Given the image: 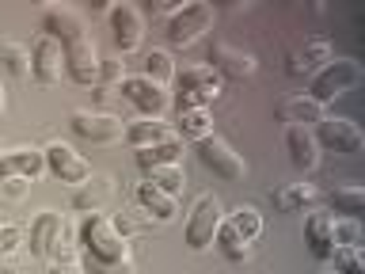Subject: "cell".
I'll return each instance as SVG.
<instances>
[{
  "instance_id": "6da1fadb",
  "label": "cell",
  "mask_w": 365,
  "mask_h": 274,
  "mask_svg": "<svg viewBox=\"0 0 365 274\" xmlns=\"http://www.w3.org/2000/svg\"><path fill=\"white\" fill-rule=\"evenodd\" d=\"M80 244H84V267L91 274H133L125 263V236L107 217H88L80 225Z\"/></svg>"
},
{
  "instance_id": "7a4b0ae2",
  "label": "cell",
  "mask_w": 365,
  "mask_h": 274,
  "mask_svg": "<svg viewBox=\"0 0 365 274\" xmlns=\"http://www.w3.org/2000/svg\"><path fill=\"white\" fill-rule=\"evenodd\" d=\"M259 233H262V213L255 210V206H240L236 213H228L221 221L213 244L221 248L228 259H244L247 248H251V240H255Z\"/></svg>"
},
{
  "instance_id": "3957f363",
  "label": "cell",
  "mask_w": 365,
  "mask_h": 274,
  "mask_svg": "<svg viewBox=\"0 0 365 274\" xmlns=\"http://www.w3.org/2000/svg\"><path fill=\"white\" fill-rule=\"evenodd\" d=\"M213 27V4H182L175 16L168 19V42L179 46V50H187L202 39L205 31Z\"/></svg>"
},
{
  "instance_id": "277c9868",
  "label": "cell",
  "mask_w": 365,
  "mask_h": 274,
  "mask_svg": "<svg viewBox=\"0 0 365 274\" xmlns=\"http://www.w3.org/2000/svg\"><path fill=\"white\" fill-rule=\"evenodd\" d=\"M194 153H198L205 171H213V176H221V179H244L247 176V164L240 160V153L217 133L202 137V141L194 145Z\"/></svg>"
},
{
  "instance_id": "5b68a950",
  "label": "cell",
  "mask_w": 365,
  "mask_h": 274,
  "mask_svg": "<svg viewBox=\"0 0 365 274\" xmlns=\"http://www.w3.org/2000/svg\"><path fill=\"white\" fill-rule=\"evenodd\" d=\"M361 80V68H358V61H350V57H335V61H327L319 73L312 76V96L316 103H327V99H335V96H342L346 88H354Z\"/></svg>"
},
{
  "instance_id": "8992f818",
  "label": "cell",
  "mask_w": 365,
  "mask_h": 274,
  "mask_svg": "<svg viewBox=\"0 0 365 274\" xmlns=\"http://www.w3.org/2000/svg\"><path fill=\"white\" fill-rule=\"evenodd\" d=\"M225 213H221V202L213 198V194H198V202H194L190 210V221H187V244L194 251L210 248L217 240V228H221Z\"/></svg>"
},
{
  "instance_id": "52a82bcc",
  "label": "cell",
  "mask_w": 365,
  "mask_h": 274,
  "mask_svg": "<svg viewBox=\"0 0 365 274\" xmlns=\"http://www.w3.org/2000/svg\"><path fill=\"white\" fill-rule=\"evenodd\" d=\"M327 61H331V42L324 39V34H312V39H304L297 50H289V57H285V73H289L293 80H312Z\"/></svg>"
},
{
  "instance_id": "ba28073f",
  "label": "cell",
  "mask_w": 365,
  "mask_h": 274,
  "mask_svg": "<svg viewBox=\"0 0 365 274\" xmlns=\"http://www.w3.org/2000/svg\"><path fill=\"white\" fill-rule=\"evenodd\" d=\"M61 73H65V46L50 34H38L31 46V76L42 80V84H57Z\"/></svg>"
},
{
  "instance_id": "9c48e42d",
  "label": "cell",
  "mask_w": 365,
  "mask_h": 274,
  "mask_svg": "<svg viewBox=\"0 0 365 274\" xmlns=\"http://www.w3.org/2000/svg\"><path fill=\"white\" fill-rule=\"evenodd\" d=\"M99 50H96V42L88 39V34H80V39L73 42H65V68H68V76L76 80V84H96L99 80Z\"/></svg>"
},
{
  "instance_id": "30bf717a",
  "label": "cell",
  "mask_w": 365,
  "mask_h": 274,
  "mask_svg": "<svg viewBox=\"0 0 365 274\" xmlns=\"http://www.w3.org/2000/svg\"><path fill=\"white\" fill-rule=\"evenodd\" d=\"M73 130L84 137V141H118V137H125V126L114 118V114H107V111H88V107H80V111H73Z\"/></svg>"
},
{
  "instance_id": "8fae6325",
  "label": "cell",
  "mask_w": 365,
  "mask_h": 274,
  "mask_svg": "<svg viewBox=\"0 0 365 274\" xmlns=\"http://www.w3.org/2000/svg\"><path fill=\"white\" fill-rule=\"evenodd\" d=\"M312 137H319L327 148L346 153V156H354V153H361V148H365V137L358 130V122H350V118H319Z\"/></svg>"
},
{
  "instance_id": "7c38bea8",
  "label": "cell",
  "mask_w": 365,
  "mask_h": 274,
  "mask_svg": "<svg viewBox=\"0 0 365 274\" xmlns=\"http://www.w3.org/2000/svg\"><path fill=\"white\" fill-rule=\"evenodd\" d=\"M46 171H50L53 179H61V183H84L91 176V168H88V160L76 153L73 145H61V141H53L50 148H46Z\"/></svg>"
},
{
  "instance_id": "4fadbf2b",
  "label": "cell",
  "mask_w": 365,
  "mask_h": 274,
  "mask_svg": "<svg viewBox=\"0 0 365 274\" xmlns=\"http://www.w3.org/2000/svg\"><path fill=\"white\" fill-rule=\"evenodd\" d=\"M110 31H114V46L122 54H133L145 39V19L133 4H114L110 8Z\"/></svg>"
},
{
  "instance_id": "5bb4252c",
  "label": "cell",
  "mask_w": 365,
  "mask_h": 274,
  "mask_svg": "<svg viewBox=\"0 0 365 274\" xmlns=\"http://www.w3.org/2000/svg\"><path fill=\"white\" fill-rule=\"evenodd\" d=\"M122 99H130L137 111H145L148 118H160V111L168 107V91L153 84V80H145V76H130V80H122Z\"/></svg>"
},
{
  "instance_id": "9a60e30c",
  "label": "cell",
  "mask_w": 365,
  "mask_h": 274,
  "mask_svg": "<svg viewBox=\"0 0 365 274\" xmlns=\"http://www.w3.org/2000/svg\"><path fill=\"white\" fill-rule=\"evenodd\" d=\"M210 61L217 73H228V76H236V80H244V76H255V54L251 50H240V46L232 42H213V50H210Z\"/></svg>"
},
{
  "instance_id": "2e32d148",
  "label": "cell",
  "mask_w": 365,
  "mask_h": 274,
  "mask_svg": "<svg viewBox=\"0 0 365 274\" xmlns=\"http://www.w3.org/2000/svg\"><path fill=\"white\" fill-rule=\"evenodd\" d=\"M285 148H289V160H293V168H301V171H312V168L319 164L316 137H312V130H304V126H285Z\"/></svg>"
},
{
  "instance_id": "e0dca14e",
  "label": "cell",
  "mask_w": 365,
  "mask_h": 274,
  "mask_svg": "<svg viewBox=\"0 0 365 274\" xmlns=\"http://www.w3.org/2000/svg\"><path fill=\"white\" fill-rule=\"evenodd\" d=\"M331 225H335L331 213H308V221H304V244H308V251H312L316 259H331V251H335Z\"/></svg>"
},
{
  "instance_id": "ac0fdd59",
  "label": "cell",
  "mask_w": 365,
  "mask_h": 274,
  "mask_svg": "<svg viewBox=\"0 0 365 274\" xmlns=\"http://www.w3.org/2000/svg\"><path fill=\"white\" fill-rule=\"evenodd\" d=\"M179 88L198 91V96H205L210 103H217V99L225 96V80H221V73H217L213 65H194V68H187V73L179 76Z\"/></svg>"
},
{
  "instance_id": "d6986e66",
  "label": "cell",
  "mask_w": 365,
  "mask_h": 274,
  "mask_svg": "<svg viewBox=\"0 0 365 274\" xmlns=\"http://www.w3.org/2000/svg\"><path fill=\"white\" fill-rule=\"evenodd\" d=\"M278 118L285 126H304L308 130L312 122L324 118V103H316L312 96H289V99L278 103Z\"/></svg>"
},
{
  "instance_id": "ffe728a7",
  "label": "cell",
  "mask_w": 365,
  "mask_h": 274,
  "mask_svg": "<svg viewBox=\"0 0 365 274\" xmlns=\"http://www.w3.org/2000/svg\"><path fill=\"white\" fill-rule=\"evenodd\" d=\"M65 228H61V217L57 213H38V221L31 225V251L38 259H50V251L61 244Z\"/></svg>"
},
{
  "instance_id": "44dd1931",
  "label": "cell",
  "mask_w": 365,
  "mask_h": 274,
  "mask_svg": "<svg viewBox=\"0 0 365 274\" xmlns=\"http://www.w3.org/2000/svg\"><path fill=\"white\" fill-rule=\"evenodd\" d=\"M270 198H274V210H304V206L312 210V206L324 202V191L312 187V183H285Z\"/></svg>"
},
{
  "instance_id": "7402d4cb",
  "label": "cell",
  "mask_w": 365,
  "mask_h": 274,
  "mask_svg": "<svg viewBox=\"0 0 365 274\" xmlns=\"http://www.w3.org/2000/svg\"><path fill=\"white\" fill-rule=\"evenodd\" d=\"M46 171V156L34 153V148H19V153H8L0 156V179H11V176H23V179H34Z\"/></svg>"
},
{
  "instance_id": "603a6c76",
  "label": "cell",
  "mask_w": 365,
  "mask_h": 274,
  "mask_svg": "<svg viewBox=\"0 0 365 274\" xmlns=\"http://www.w3.org/2000/svg\"><path fill=\"white\" fill-rule=\"evenodd\" d=\"M42 31L50 34V39H57V42H73V39H80L84 34V23H80L68 8H46V16H42Z\"/></svg>"
},
{
  "instance_id": "cb8c5ba5",
  "label": "cell",
  "mask_w": 365,
  "mask_h": 274,
  "mask_svg": "<svg viewBox=\"0 0 365 274\" xmlns=\"http://www.w3.org/2000/svg\"><path fill=\"white\" fill-rule=\"evenodd\" d=\"M125 141H130L133 148H153V145L175 141V137H171V126L168 122L145 118V122H130V126H125Z\"/></svg>"
},
{
  "instance_id": "d4e9b609",
  "label": "cell",
  "mask_w": 365,
  "mask_h": 274,
  "mask_svg": "<svg viewBox=\"0 0 365 274\" xmlns=\"http://www.w3.org/2000/svg\"><path fill=\"white\" fill-rule=\"evenodd\" d=\"M137 202H141V210L148 217H156V221H171V217H175V198L164 194L160 187H153V183H141V187H137Z\"/></svg>"
},
{
  "instance_id": "484cf974",
  "label": "cell",
  "mask_w": 365,
  "mask_h": 274,
  "mask_svg": "<svg viewBox=\"0 0 365 274\" xmlns=\"http://www.w3.org/2000/svg\"><path fill=\"white\" fill-rule=\"evenodd\" d=\"M0 65L8 68L11 76H31V50L16 39H0Z\"/></svg>"
},
{
  "instance_id": "4316f807",
  "label": "cell",
  "mask_w": 365,
  "mask_h": 274,
  "mask_svg": "<svg viewBox=\"0 0 365 274\" xmlns=\"http://www.w3.org/2000/svg\"><path fill=\"white\" fill-rule=\"evenodd\" d=\"M88 179H91V183L73 198L76 210H99V206L110 198V191H114V179H110V176H88Z\"/></svg>"
},
{
  "instance_id": "83f0119b",
  "label": "cell",
  "mask_w": 365,
  "mask_h": 274,
  "mask_svg": "<svg viewBox=\"0 0 365 274\" xmlns=\"http://www.w3.org/2000/svg\"><path fill=\"white\" fill-rule=\"evenodd\" d=\"M179 133H182V137H194V141L210 137V133H213V114L205 111V107L179 111Z\"/></svg>"
},
{
  "instance_id": "f1b7e54d",
  "label": "cell",
  "mask_w": 365,
  "mask_h": 274,
  "mask_svg": "<svg viewBox=\"0 0 365 274\" xmlns=\"http://www.w3.org/2000/svg\"><path fill=\"white\" fill-rule=\"evenodd\" d=\"M179 141H164V145H153V148H137V164L145 171L148 168H160V164H179Z\"/></svg>"
},
{
  "instance_id": "f546056e",
  "label": "cell",
  "mask_w": 365,
  "mask_h": 274,
  "mask_svg": "<svg viewBox=\"0 0 365 274\" xmlns=\"http://www.w3.org/2000/svg\"><path fill=\"white\" fill-rule=\"evenodd\" d=\"M327 202L335 206V210H342L346 217H354V213L365 210V191L358 187V183H350V187H335L327 194Z\"/></svg>"
},
{
  "instance_id": "4dcf8cb0",
  "label": "cell",
  "mask_w": 365,
  "mask_h": 274,
  "mask_svg": "<svg viewBox=\"0 0 365 274\" xmlns=\"http://www.w3.org/2000/svg\"><path fill=\"white\" fill-rule=\"evenodd\" d=\"M148 183L175 198V191H179L187 179H182V168H179V164H160V168H148Z\"/></svg>"
},
{
  "instance_id": "1f68e13d",
  "label": "cell",
  "mask_w": 365,
  "mask_h": 274,
  "mask_svg": "<svg viewBox=\"0 0 365 274\" xmlns=\"http://www.w3.org/2000/svg\"><path fill=\"white\" fill-rule=\"evenodd\" d=\"M141 65H145V80H153V84L164 88V80H171V57L164 50H148Z\"/></svg>"
},
{
  "instance_id": "d6a6232c",
  "label": "cell",
  "mask_w": 365,
  "mask_h": 274,
  "mask_svg": "<svg viewBox=\"0 0 365 274\" xmlns=\"http://www.w3.org/2000/svg\"><path fill=\"white\" fill-rule=\"evenodd\" d=\"M331 236H335V248H358L361 244V225L354 221V217H335Z\"/></svg>"
},
{
  "instance_id": "836d02e7",
  "label": "cell",
  "mask_w": 365,
  "mask_h": 274,
  "mask_svg": "<svg viewBox=\"0 0 365 274\" xmlns=\"http://www.w3.org/2000/svg\"><path fill=\"white\" fill-rule=\"evenodd\" d=\"M114 228H118L122 236H130V233H145V221H137V217H130V213H118L114 217Z\"/></svg>"
},
{
  "instance_id": "e575fe53",
  "label": "cell",
  "mask_w": 365,
  "mask_h": 274,
  "mask_svg": "<svg viewBox=\"0 0 365 274\" xmlns=\"http://www.w3.org/2000/svg\"><path fill=\"white\" fill-rule=\"evenodd\" d=\"M19 240H23V228L19 225H4V228H0V248H16Z\"/></svg>"
},
{
  "instance_id": "d590c367",
  "label": "cell",
  "mask_w": 365,
  "mask_h": 274,
  "mask_svg": "<svg viewBox=\"0 0 365 274\" xmlns=\"http://www.w3.org/2000/svg\"><path fill=\"white\" fill-rule=\"evenodd\" d=\"M99 80H103V84H114V80L122 84V65H118V61H107V65H99Z\"/></svg>"
}]
</instances>
